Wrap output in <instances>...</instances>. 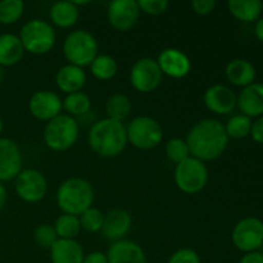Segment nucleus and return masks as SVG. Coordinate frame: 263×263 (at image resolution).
Wrapping results in <instances>:
<instances>
[{"instance_id": "20e7f679", "label": "nucleus", "mask_w": 263, "mask_h": 263, "mask_svg": "<svg viewBox=\"0 0 263 263\" xmlns=\"http://www.w3.org/2000/svg\"><path fill=\"white\" fill-rule=\"evenodd\" d=\"M21 43L27 53L44 55L51 51L57 41L55 30L48 21L33 18L26 22L20 31Z\"/></svg>"}, {"instance_id": "f257e3e1", "label": "nucleus", "mask_w": 263, "mask_h": 263, "mask_svg": "<svg viewBox=\"0 0 263 263\" xmlns=\"http://www.w3.org/2000/svg\"><path fill=\"white\" fill-rule=\"evenodd\" d=\"M190 156L202 162L216 161L225 153L229 145V136L225 125L216 118H204L193 126L186 139Z\"/></svg>"}, {"instance_id": "f704fd0d", "label": "nucleus", "mask_w": 263, "mask_h": 263, "mask_svg": "<svg viewBox=\"0 0 263 263\" xmlns=\"http://www.w3.org/2000/svg\"><path fill=\"white\" fill-rule=\"evenodd\" d=\"M138 5L141 13L149 15H159L163 14L168 9L170 3L167 0H138Z\"/></svg>"}, {"instance_id": "473e14b6", "label": "nucleus", "mask_w": 263, "mask_h": 263, "mask_svg": "<svg viewBox=\"0 0 263 263\" xmlns=\"http://www.w3.org/2000/svg\"><path fill=\"white\" fill-rule=\"evenodd\" d=\"M166 156L175 164H179L180 162L185 161L189 157H192L190 156V151L186 141H185V139L181 138H174L167 141Z\"/></svg>"}, {"instance_id": "aec40b11", "label": "nucleus", "mask_w": 263, "mask_h": 263, "mask_svg": "<svg viewBox=\"0 0 263 263\" xmlns=\"http://www.w3.org/2000/svg\"><path fill=\"white\" fill-rule=\"evenodd\" d=\"M86 80L87 76L84 68L69 63L62 66L55 74L57 87L66 95L82 91Z\"/></svg>"}, {"instance_id": "2f4dec72", "label": "nucleus", "mask_w": 263, "mask_h": 263, "mask_svg": "<svg viewBox=\"0 0 263 263\" xmlns=\"http://www.w3.org/2000/svg\"><path fill=\"white\" fill-rule=\"evenodd\" d=\"M80 225L81 230H85L86 233L95 234L102 231L103 221H104V213L95 207L87 208L85 212H82L79 216Z\"/></svg>"}, {"instance_id": "ddd939ff", "label": "nucleus", "mask_w": 263, "mask_h": 263, "mask_svg": "<svg viewBox=\"0 0 263 263\" xmlns=\"http://www.w3.org/2000/svg\"><path fill=\"white\" fill-rule=\"evenodd\" d=\"M28 110L39 121L49 122L62 115L63 99L50 90H39L28 100Z\"/></svg>"}, {"instance_id": "a878e982", "label": "nucleus", "mask_w": 263, "mask_h": 263, "mask_svg": "<svg viewBox=\"0 0 263 263\" xmlns=\"http://www.w3.org/2000/svg\"><path fill=\"white\" fill-rule=\"evenodd\" d=\"M89 67L92 76L99 81H109L118 72L117 61L108 54H98Z\"/></svg>"}, {"instance_id": "0eeeda50", "label": "nucleus", "mask_w": 263, "mask_h": 263, "mask_svg": "<svg viewBox=\"0 0 263 263\" xmlns=\"http://www.w3.org/2000/svg\"><path fill=\"white\" fill-rule=\"evenodd\" d=\"M127 141L141 151H151L158 146L163 139V130L159 122L149 116H139L126 126Z\"/></svg>"}, {"instance_id": "dca6fc26", "label": "nucleus", "mask_w": 263, "mask_h": 263, "mask_svg": "<svg viewBox=\"0 0 263 263\" xmlns=\"http://www.w3.org/2000/svg\"><path fill=\"white\" fill-rule=\"evenodd\" d=\"M203 103L205 108L215 115H230L236 108V94L226 85L216 84L205 90Z\"/></svg>"}, {"instance_id": "f03ea898", "label": "nucleus", "mask_w": 263, "mask_h": 263, "mask_svg": "<svg viewBox=\"0 0 263 263\" xmlns=\"http://www.w3.org/2000/svg\"><path fill=\"white\" fill-rule=\"evenodd\" d=\"M89 146L103 158H115L125 151L127 145L126 126L122 122L103 118L92 123L87 136Z\"/></svg>"}, {"instance_id": "f8f14e48", "label": "nucleus", "mask_w": 263, "mask_h": 263, "mask_svg": "<svg viewBox=\"0 0 263 263\" xmlns=\"http://www.w3.org/2000/svg\"><path fill=\"white\" fill-rule=\"evenodd\" d=\"M140 8L136 0H113L107 9V18L115 30L126 32L138 23L140 18Z\"/></svg>"}, {"instance_id": "412c9836", "label": "nucleus", "mask_w": 263, "mask_h": 263, "mask_svg": "<svg viewBox=\"0 0 263 263\" xmlns=\"http://www.w3.org/2000/svg\"><path fill=\"white\" fill-rule=\"evenodd\" d=\"M225 76L231 85L244 89L256 82L257 71L248 59L235 58L226 66Z\"/></svg>"}, {"instance_id": "9d476101", "label": "nucleus", "mask_w": 263, "mask_h": 263, "mask_svg": "<svg viewBox=\"0 0 263 263\" xmlns=\"http://www.w3.org/2000/svg\"><path fill=\"white\" fill-rule=\"evenodd\" d=\"M231 240L244 254L259 251L263 247V221L252 216L240 220L234 226Z\"/></svg>"}, {"instance_id": "b1692460", "label": "nucleus", "mask_w": 263, "mask_h": 263, "mask_svg": "<svg viewBox=\"0 0 263 263\" xmlns=\"http://www.w3.org/2000/svg\"><path fill=\"white\" fill-rule=\"evenodd\" d=\"M229 12L234 18L244 23H256L262 17L263 3L261 0H230Z\"/></svg>"}, {"instance_id": "4468645a", "label": "nucleus", "mask_w": 263, "mask_h": 263, "mask_svg": "<svg viewBox=\"0 0 263 263\" xmlns=\"http://www.w3.org/2000/svg\"><path fill=\"white\" fill-rule=\"evenodd\" d=\"M22 166L20 145L9 138H0V182L14 180L23 170Z\"/></svg>"}, {"instance_id": "393cba45", "label": "nucleus", "mask_w": 263, "mask_h": 263, "mask_svg": "<svg viewBox=\"0 0 263 263\" xmlns=\"http://www.w3.org/2000/svg\"><path fill=\"white\" fill-rule=\"evenodd\" d=\"M51 23L59 28H69L77 23L80 9L73 2H57L49 10Z\"/></svg>"}, {"instance_id": "c756f323", "label": "nucleus", "mask_w": 263, "mask_h": 263, "mask_svg": "<svg viewBox=\"0 0 263 263\" xmlns=\"http://www.w3.org/2000/svg\"><path fill=\"white\" fill-rule=\"evenodd\" d=\"M252 122H253L252 118L239 113V115L231 116L228 120V122L223 123V125H225V130L229 139L240 140V139L249 136L252 128Z\"/></svg>"}, {"instance_id": "6ab92c4d", "label": "nucleus", "mask_w": 263, "mask_h": 263, "mask_svg": "<svg viewBox=\"0 0 263 263\" xmlns=\"http://www.w3.org/2000/svg\"><path fill=\"white\" fill-rule=\"evenodd\" d=\"M108 263H146V256L140 244L122 239L110 244L107 253Z\"/></svg>"}, {"instance_id": "c03bdc74", "label": "nucleus", "mask_w": 263, "mask_h": 263, "mask_svg": "<svg viewBox=\"0 0 263 263\" xmlns=\"http://www.w3.org/2000/svg\"><path fill=\"white\" fill-rule=\"evenodd\" d=\"M3 130H4V123H3V120H2V117H0V135H2Z\"/></svg>"}, {"instance_id": "c85d7f7f", "label": "nucleus", "mask_w": 263, "mask_h": 263, "mask_svg": "<svg viewBox=\"0 0 263 263\" xmlns=\"http://www.w3.org/2000/svg\"><path fill=\"white\" fill-rule=\"evenodd\" d=\"M53 226L58 239H76L81 231L79 216L68 215V213H62Z\"/></svg>"}, {"instance_id": "2eb2a0df", "label": "nucleus", "mask_w": 263, "mask_h": 263, "mask_svg": "<svg viewBox=\"0 0 263 263\" xmlns=\"http://www.w3.org/2000/svg\"><path fill=\"white\" fill-rule=\"evenodd\" d=\"M162 73L171 79H184L192 71V61L185 51L177 48H166L156 59Z\"/></svg>"}, {"instance_id": "4be33fe9", "label": "nucleus", "mask_w": 263, "mask_h": 263, "mask_svg": "<svg viewBox=\"0 0 263 263\" xmlns=\"http://www.w3.org/2000/svg\"><path fill=\"white\" fill-rule=\"evenodd\" d=\"M51 263H82L85 252L76 239H58L50 249Z\"/></svg>"}, {"instance_id": "a19ab883", "label": "nucleus", "mask_w": 263, "mask_h": 263, "mask_svg": "<svg viewBox=\"0 0 263 263\" xmlns=\"http://www.w3.org/2000/svg\"><path fill=\"white\" fill-rule=\"evenodd\" d=\"M254 35H256L257 40L263 44V17L254 23Z\"/></svg>"}, {"instance_id": "e433bc0d", "label": "nucleus", "mask_w": 263, "mask_h": 263, "mask_svg": "<svg viewBox=\"0 0 263 263\" xmlns=\"http://www.w3.org/2000/svg\"><path fill=\"white\" fill-rule=\"evenodd\" d=\"M216 2L215 0H194L192 2L193 12L199 15H208L215 10Z\"/></svg>"}, {"instance_id": "423d86ee", "label": "nucleus", "mask_w": 263, "mask_h": 263, "mask_svg": "<svg viewBox=\"0 0 263 263\" xmlns=\"http://www.w3.org/2000/svg\"><path fill=\"white\" fill-rule=\"evenodd\" d=\"M80 135V125L76 118L62 113L46 122L44 128V143L54 152H66L76 144Z\"/></svg>"}, {"instance_id": "7c9ffc66", "label": "nucleus", "mask_w": 263, "mask_h": 263, "mask_svg": "<svg viewBox=\"0 0 263 263\" xmlns=\"http://www.w3.org/2000/svg\"><path fill=\"white\" fill-rule=\"evenodd\" d=\"M25 13L22 0H2L0 2V25H14Z\"/></svg>"}, {"instance_id": "5701e85b", "label": "nucleus", "mask_w": 263, "mask_h": 263, "mask_svg": "<svg viewBox=\"0 0 263 263\" xmlns=\"http://www.w3.org/2000/svg\"><path fill=\"white\" fill-rule=\"evenodd\" d=\"M25 53L18 35L10 32L0 35V66L3 68L20 63Z\"/></svg>"}, {"instance_id": "9b49d317", "label": "nucleus", "mask_w": 263, "mask_h": 263, "mask_svg": "<svg viewBox=\"0 0 263 263\" xmlns=\"http://www.w3.org/2000/svg\"><path fill=\"white\" fill-rule=\"evenodd\" d=\"M14 190L23 202L39 203L48 193V181L37 170H22L14 179Z\"/></svg>"}, {"instance_id": "1a4fd4ad", "label": "nucleus", "mask_w": 263, "mask_h": 263, "mask_svg": "<svg viewBox=\"0 0 263 263\" xmlns=\"http://www.w3.org/2000/svg\"><path fill=\"white\" fill-rule=\"evenodd\" d=\"M163 80V73L156 59L144 57L138 59L130 69V84L141 94L153 92L158 89Z\"/></svg>"}, {"instance_id": "79ce46f5", "label": "nucleus", "mask_w": 263, "mask_h": 263, "mask_svg": "<svg viewBox=\"0 0 263 263\" xmlns=\"http://www.w3.org/2000/svg\"><path fill=\"white\" fill-rule=\"evenodd\" d=\"M7 199H8V194H7V189L3 185V182H0V211L4 208V205L7 204Z\"/></svg>"}, {"instance_id": "7ed1b4c3", "label": "nucleus", "mask_w": 263, "mask_h": 263, "mask_svg": "<svg viewBox=\"0 0 263 263\" xmlns=\"http://www.w3.org/2000/svg\"><path fill=\"white\" fill-rule=\"evenodd\" d=\"M94 189L87 180L69 177L57 190V204L63 213L80 216L94 203Z\"/></svg>"}, {"instance_id": "cd10ccee", "label": "nucleus", "mask_w": 263, "mask_h": 263, "mask_svg": "<svg viewBox=\"0 0 263 263\" xmlns=\"http://www.w3.org/2000/svg\"><path fill=\"white\" fill-rule=\"evenodd\" d=\"M90 108H91V99L84 91L72 92L66 95L63 99V110H66V115L73 118L87 115Z\"/></svg>"}, {"instance_id": "58836bf2", "label": "nucleus", "mask_w": 263, "mask_h": 263, "mask_svg": "<svg viewBox=\"0 0 263 263\" xmlns=\"http://www.w3.org/2000/svg\"><path fill=\"white\" fill-rule=\"evenodd\" d=\"M82 263H108L107 254L103 252H91L89 254H85Z\"/></svg>"}, {"instance_id": "4c0bfd02", "label": "nucleus", "mask_w": 263, "mask_h": 263, "mask_svg": "<svg viewBox=\"0 0 263 263\" xmlns=\"http://www.w3.org/2000/svg\"><path fill=\"white\" fill-rule=\"evenodd\" d=\"M249 136H251L254 143L263 144V116L256 118L252 122V128Z\"/></svg>"}, {"instance_id": "39448f33", "label": "nucleus", "mask_w": 263, "mask_h": 263, "mask_svg": "<svg viewBox=\"0 0 263 263\" xmlns=\"http://www.w3.org/2000/svg\"><path fill=\"white\" fill-rule=\"evenodd\" d=\"M64 58L77 67L90 66L99 54V44L95 36L86 30H74L63 41Z\"/></svg>"}, {"instance_id": "72a5a7b5", "label": "nucleus", "mask_w": 263, "mask_h": 263, "mask_svg": "<svg viewBox=\"0 0 263 263\" xmlns=\"http://www.w3.org/2000/svg\"><path fill=\"white\" fill-rule=\"evenodd\" d=\"M33 240L41 248L50 249L54 246V243L58 240V235H57L55 229H54L53 225L41 223L33 231Z\"/></svg>"}, {"instance_id": "6e6552de", "label": "nucleus", "mask_w": 263, "mask_h": 263, "mask_svg": "<svg viewBox=\"0 0 263 263\" xmlns=\"http://www.w3.org/2000/svg\"><path fill=\"white\" fill-rule=\"evenodd\" d=\"M175 184L185 194H197L202 192L208 182V168L204 162L189 157L176 164Z\"/></svg>"}, {"instance_id": "f3484780", "label": "nucleus", "mask_w": 263, "mask_h": 263, "mask_svg": "<svg viewBox=\"0 0 263 263\" xmlns=\"http://www.w3.org/2000/svg\"><path fill=\"white\" fill-rule=\"evenodd\" d=\"M133 226V218L126 210L113 208L104 215L102 226V234L107 240L120 241L126 239Z\"/></svg>"}, {"instance_id": "bb28decb", "label": "nucleus", "mask_w": 263, "mask_h": 263, "mask_svg": "<svg viewBox=\"0 0 263 263\" xmlns=\"http://www.w3.org/2000/svg\"><path fill=\"white\" fill-rule=\"evenodd\" d=\"M131 108H133L131 100L125 94L116 92V94L110 95L108 98L107 103H105L107 118L118 121V122H123V120H126L130 116Z\"/></svg>"}, {"instance_id": "a211bd4d", "label": "nucleus", "mask_w": 263, "mask_h": 263, "mask_svg": "<svg viewBox=\"0 0 263 263\" xmlns=\"http://www.w3.org/2000/svg\"><path fill=\"white\" fill-rule=\"evenodd\" d=\"M236 107L241 115L249 118H258L263 116V84L253 82L241 89L236 95Z\"/></svg>"}, {"instance_id": "37998d69", "label": "nucleus", "mask_w": 263, "mask_h": 263, "mask_svg": "<svg viewBox=\"0 0 263 263\" xmlns=\"http://www.w3.org/2000/svg\"><path fill=\"white\" fill-rule=\"evenodd\" d=\"M3 79H4V71H3V67L0 66V84H2Z\"/></svg>"}, {"instance_id": "ea45409f", "label": "nucleus", "mask_w": 263, "mask_h": 263, "mask_svg": "<svg viewBox=\"0 0 263 263\" xmlns=\"http://www.w3.org/2000/svg\"><path fill=\"white\" fill-rule=\"evenodd\" d=\"M239 263H263V253L259 251L246 253Z\"/></svg>"}, {"instance_id": "c9c22d12", "label": "nucleus", "mask_w": 263, "mask_h": 263, "mask_svg": "<svg viewBox=\"0 0 263 263\" xmlns=\"http://www.w3.org/2000/svg\"><path fill=\"white\" fill-rule=\"evenodd\" d=\"M167 263H202L200 257L194 249L181 248L170 257Z\"/></svg>"}]
</instances>
